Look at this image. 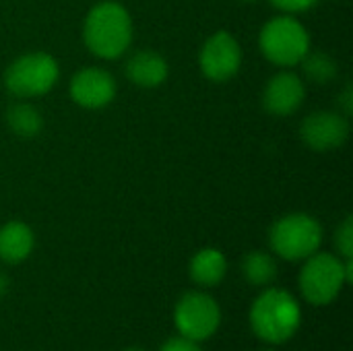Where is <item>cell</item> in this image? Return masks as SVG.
I'll return each instance as SVG.
<instances>
[{
    "mask_svg": "<svg viewBox=\"0 0 353 351\" xmlns=\"http://www.w3.org/2000/svg\"><path fill=\"white\" fill-rule=\"evenodd\" d=\"M83 39L99 58L114 60L122 56L132 41V21L128 10L114 0L95 4L85 17Z\"/></svg>",
    "mask_w": 353,
    "mask_h": 351,
    "instance_id": "6da1fadb",
    "label": "cell"
},
{
    "mask_svg": "<svg viewBox=\"0 0 353 351\" xmlns=\"http://www.w3.org/2000/svg\"><path fill=\"white\" fill-rule=\"evenodd\" d=\"M300 306L283 290L263 292L250 308V327L267 343H283L292 339L300 327Z\"/></svg>",
    "mask_w": 353,
    "mask_h": 351,
    "instance_id": "7a4b0ae2",
    "label": "cell"
},
{
    "mask_svg": "<svg viewBox=\"0 0 353 351\" xmlns=\"http://www.w3.org/2000/svg\"><path fill=\"white\" fill-rule=\"evenodd\" d=\"M259 43L265 58L277 66H296L310 52V35L306 27L288 14L271 19L263 27Z\"/></svg>",
    "mask_w": 353,
    "mask_h": 351,
    "instance_id": "3957f363",
    "label": "cell"
},
{
    "mask_svg": "<svg viewBox=\"0 0 353 351\" xmlns=\"http://www.w3.org/2000/svg\"><path fill=\"white\" fill-rule=\"evenodd\" d=\"M271 248L288 261H304L319 252L323 242L321 223L306 213H292L275 221L269 234Z\"/></svg>",
    "mask_w": 353,
    "mask_h": 351,
    "instance_id": "277c9868",
    "label": "cell"
},
{
    "mask_svg": "<svg viewBox=\"0 0 353 351\" xmlns=\"http://www.w3.org/2000/svg\"><path fill=\"white\" fill-rule=\"evenodd\" d=\"M58 62L46 52H31L17 58L4 72L6 89L17 97H37L48 93L58 81Z\"/></svg>",
    "mask_w": 353,
    "mask_h": 351,
    "instance_id": "5b68a950",
    "label": "cell"
},
{
    "mask_svg": "<svg viewBox=\"0 0 353 351\" xmlns=\"http://www.w3.org/2000/svg\"><path fill=\"white\" fill-rule=\"evenodd\" d=\"M345 283L343 261L327 252H314L308 257L300 273V290L304 298L316 306L333 302Z\"/></svg>",
    "mask_w": 353,
    "mask_h": 351,
    "instance_id": "8992f818",
    "label": "cell"
},
{
    "mask_svg": "<svg viewBox=\"0 0 353 351\" xmlns=\"http://www.w3.org/2000/svg\"><path fill=\"white\" fill-rule=\"evenodd\" d=\"M221 321L217 302L203 292H188L180 298L174 310V323L182 337L190 341H205L211 337Z\"/></svg>",
    "mask_w": 353,
    "mask_h": 351,
    "instance_id": "52a82bcc",
    "label": "cell"
},
{
    "mask_svg": "<svg viewBox=\"0 0 353 351\" xmlns=\"http://www.w3.org/2000/svg\"><path fill=\"white\" fill-rule=\"evenodd\" d=\"M199 64L207 79L217 83L230 81L240 70L242 48L232 33L217 31L203 43L199 54Z\"/></svg>",
    "mask_w": 353,
    "mask_h": 351,
    "instance_id": "ba28073f",
    "label": "cell"
},
{
    "mask_svg": "<svg viewBox=\"0 0 353 351\" xmlns=\"http://www.w3.org/2000/svg\"><path fill=\"white\" fill-rule=\"evenodd\" d=\"M70 97L87 110L105 108L116 97V81L103 68H81L70 81Z\"/></svg>",
    "mask_w": 353,
    "mask_h": 351,
    "instance_id": "9c48e42d",
    "label": "cell"
},
{
    "mask_svg": "<svg viewBox=\"0 0 353 351\" xmlns=\"http://www.w3.org/2000/svg\"><path fill=\"white\" fill-rule=\"evenodd\" d=\"M350 137V122L337 112H314L302 124V139L314 151H333Z\"/></svg>",
    "mask_w": 353,
    "mask_h": 351,
    "instance_id": "30bf717a",
    "label": "cell"
},
{
    "mask_svg": "<svg viewBox=\"0 0 353 351\" xmlns=\"http://www.w3.org/2000/svg\"><path fill=\"white\" fill-rule=\"evenodd\" d=\"M304 95H306L304 81L296 72L283 70V72H277L267 83L265 93H263V103L269 114L290 116L298 112V108L304 101Z\"/></svg>",
    "mask_w": 353,
    "mask_h": 351,
    "instance_id": "8fae6325",
    "label": "cell"
},
{
    "mask_svg": "<svg viewBox=\"0 0 353 351\" xmlns=\"http://www.w3.org/2000/svg\"><path fill=\"white\" fill-rule=\"evenodd\" d=\"M168 62L163 56H159L153 50H141L134 52L128 62H126V77L145 89H153L159 87L165 79H168Z\"/></svg>",
    "mask_w": 353,
    "mask_h": 351,
    "instance_id": "7c38bea8",
    "label": "cell"
},
{
    "mask_svg": "<svg viewBox=\"0 0 353 351\" xmlns=\"http://www.w3.org/2000/svg\"><path fill=\"white\" fill-rule=\"evenodd\" d=\"M33 232L23 221H10L0 228V259L8 265L23 263L33 250Z\"/></svg>",
    "mask_w": 353,
    "mask_h": 351,
    "instance_id": "4fadbf2b",
    "label": "cell"
},
{
    "mask_svg": "<svg viewBox=\"0 0 353 351\" xmlns=\"http://www.w3.org/2000/svg\"><path fill=\"white\" fill-rule=\"evenodd\" d=\"M228 273V261L225 257L215 248L199 250L190 263V277L205 288L217 285Z\"/></svg>",
    "mask_w": 353,
    "mask_h": 351,
    "instance_id": "5bb4252c",
    "label": "cell"
},
{
    "mask_svg": "<svg viewBox=\"0 0 353 351\" xmlns=\"http://www.w3.org/2000/svg\"><path fill=\"white\" fill-rule=\"evenodd\" d=\"M6 122H8V126L12 128L14 134L25 137V139H31V137L39 134V130L43 126L41 114L31 103H25V101H19L8 110Z\"/></svg>",
    "mask_w": 353,
    "mask_h": 351,
    "instance_id": "9a60e30c",
    "label": "cell"
},
{
    "mask_svg": "<svg viewBox=\"0 0 353 351\" xmlns=\"http://www.w3.org/2000/svg\"><path fill=\"white\" fill-rule=\"evenodd\" d=\"M242 271L248 283L252 285H269L277 277V263L267 252H250L244 257Z\"/></svg>",
    "mask_w": 353,
    "mask_h": 351,
    "instance_id": "2e32d148",
    "label": "cell"
},
{
    "mask_svg": "<svg viewBox=\"0 0 353 351\" xmlns=\"http://www.w3.org/2000/svg\"><path fill=\"white\" fill-rule=\"evenodd\" d=\"M300 64H302L306 79H310L312 83H319V85L333 81L337 74V64L327 52H308Z\"/></svg>",
    "mask_w": 353,
    "mask_h": 351,
    "instance_id": "e0dca14e",
    "label": "cell"
},
{
    "mask_svg": "<svg viewBox=\"0 0 353 351\" xmlns=\"http://www.w3.org/2000/svg\"><path fill=\"white\" fill-rule=\"evenodd\" d=\"M335 244L343 259H353V217H347L341 223V228L335 236Z\"/></svg>",
    "mask_w": 353,
    "mask_h": 351,
    "instance_id": "ac0fdd59",
    "label": "cell"
},
{
    "mask_svg": "<svg viewBox=\"0 0 353 351\" xmlns=\"http://www.w3.org/2000/svg\"><path fill=\"white\" fill-rule=\"evenodd\" d=\"M271 2L285 12H302L312 8L319 0H271Z\"/></svg>",
    "mask_w": 353,
    "mask_h": 351,
    "instance_id": "d6986e66",
    "label": "cell"
},
{
    "mask_svg": "<svg viewBox=\"0 0 353 351\" xmlns=\"http://www.w3.org/2000/svg\"><path fill=\"white\" fill-rule=\"evenodd\" d=\"M159 351H201V348L196 345V341H190L186 337H174L165 341Z\"/></svg>",
    "mask_w": 353,
    "mask_h": 351,
    "instance_id": "ffe728a7",
    "label": "cell"
},
{
    "mask_svg": "<svg viewBox=\"0 0 353 351\" xmlns=\"http://www.w3.org/2000/svg\"><path fill=\"white\" fill-rule=\"evenodd\" d=\"M339 106H341V110H343V116H345V118H350L353 112L352 85H347V87L343 89V93H341V97H339Z\"/></svg>",
    "mask_w": 353,
    "mask_h": 351,
    "instance_id": "44dd1931",
    "label": "cell"
},
{
    "mask_svg": "<svg viewBox=\"0 0 353 351\" xmlns=\"http://www.w3.org/2000/svg\"><path fill=\"white\" fill-rule=\"evenodd\" d=\"M8 292V279L0 273V298Z\"/></svg>",
    "mask_w": 353,
    "mask_h": 351,
    "instance_id": "7402d4cb",
    "label": "cell"
},
{
    "mask_svg": "<svg viewBox=\"0 0 353 351\" xmlns=\"http://www.w3.org/2000/svg\"><path fill=\"white\" fill-rule=\"evenodd\" d=\"M124 351H145V350H141V348H128V350H124Z\"/></svg>",
    "mask_w": 353,
    "mask_h": 351,
    "instance_id": "603a6c76",
    "label": "cell"
},
{
    "mask_svg": "<svg viewBox=\"0 0 353 351\" xmlns=\"http://www.w3.org/2000/svg\"><path fill=\"white\" fill-rule=\"evenodd\" d=\"M244 2H252V0H244Z\"/></svg>",
    "mask_w": 353,
    "mask_h": 351,
    "instance_id": "cb8c5ba5",
    "label": "cell"
}]
</instances>
